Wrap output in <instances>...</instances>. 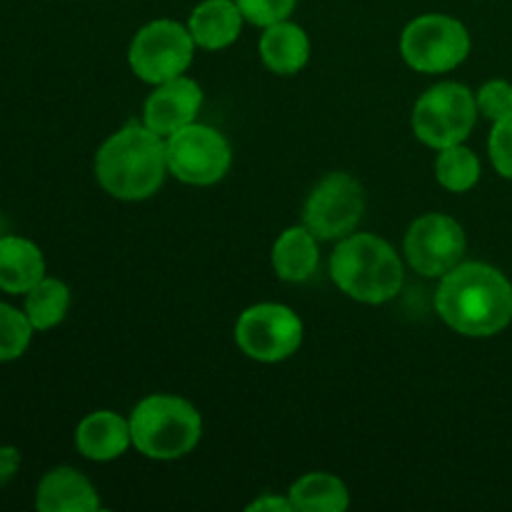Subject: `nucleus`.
Returning <instances> with one entry per match:
<instances>
[{"label":"nucleus","mask_w":512,"mask_h":512,"mask_svg":"<svg viewBox=\"0 0 512 512\" xmlns=\"http://www.w3.org/2000/svg\"><path fill=\"white\" fill-rule=\"evenodd\" d=\"M478 120V100L465 85L438 83L420 95L413 110V130L435 150L458 145L473 133Z\"/></svg>","instance_id":"nucleus-5"},{"label":"nucleus","mask_w":512,"mask_h":512,"mask_svg":"<svg viewBox=\"0 0 512 512\" xmlns=\"http://www.w3.org/2000/svg\"><path fill=\"white\" fill-rule=\"evenodd\" d=\"M35 328L30 325L25 310L13 308L8 303H0V363H13L23 358L30 348Z\"/></svg>","instance_id":"nucleus-22"},{"label":"nucleus","mask_w":512,"mask_h":512,"mask_svg":"<svg viewBox=\"0 0 512 512\" xmlns=\"http://www.w3.org/2000/svg\"><path fill=\"white\" fill-rule=\"evenodd\" d=\"M195 40L188 28L175 20H153L135 33L128 50L133 73L145 83H168L180 78L193 63Z\"/></svg>","instance_id":"nucleus-7"},{"label":"nucleus","mask_w":512,"mask_h":512,"mask_svg":"<svg viewBox=\"0 0 512 512\" xmlns=\"http://www.w3.org/2000/svg\"><path fill=\"white\" fill-rule=\"evenodd\" d=\"M70 308V290L63 280L48 278L45 275L38 285L25 293L23 310L28 315L30 325H33L38 333L55 328L58 323H63V318L68 315Z\"/></svg>","instance_id":"nucleus-20"},{"label":"nucleus","mask_w":512,"mask_h":512,"mask_svg":"<svg viewBox=\"0 0 512 512\" xmlns=\"http://www.w3.org/2000/svg\"><path fill=\"white\" fill-rule=\"evenodd\" d=\"M463 225L443 213H428L410 225L405 235V255L413 270L425 278H443L460 265L465 255Z\"/></svg>","instance_id":"nucleus-11"},{"label":"nucleus","mask_w":512,"mask_h":512,"mask_svg":"<svg viewBox=\"0 0 512 512\" xmlns=\"http://www.w3.org/2000/svg\"><path fill=\"white\" fill-rule=\"evenodd\" d=\"M318 238L305 225L288 228L273 245V270L280 280L303 283L318 268Z\"/></svg>","instance_id":"nucleus-18"},{"label":"nucleus","mask_w":512,"mask_h":512,"mask_svg":"<svg viewBox=\"0 0 512 512\" xmlns=\"http://www.w3.org/2000/svg\"><path fill=\"white\" fill-rule=\"evenodd\" d=\"M248 23L268 28V25L288 20L298 0H235Z\"/></svg>","instance_id":"nucleus-23"},{"label":"nucleus","mask_w":512,"mask_h":512,"mask_svg":"<svg viewBox=\"0 0 512 512\" xmlns=\"http://www.w3.org/2000/svg\"><path fill=\"white\" fill-rule=\"evenodd\" d=\"M200 105H203L200 85L180 75V78L168 80V83H160L150 93V98L145 100L143 120L153 133L168 138V135L178 133L185 125L195 123Z\"/></svg>","instance_id":"nucleus-12"},{"label":"nucleus","mask_w":512,"mask_h":512,"mask_svg":"<svg viewBox=\"0 0 512 512\" xmlns=\"http://www.w3.org/2000/svg\"><path fill=\"white\" fill-rule=\"evenodd\" d=\"M130 435L145 458L178 460L198 445L203 418L178 395H148L130 415Z\"/></svg>","instance_id":"nucleus-4"},{"label":"nucleus","mask_w":512,"mask_h":512,"mask_svg":"<svg viewBox=\"0 0 512 512\" xmlns=\"http://www.w3.org/2000/svg\"><path fill=\"white\" fill-rule=\"evenodd\" d=\"M20 450L15 445H0V488L8 485L20 470Z\"/></svg>","instance_id":"nucleus-26"},{"label":"nucleus","mask_w":512,"mask_h":512,"mask_svg":"<svg viewBox=\"0 0 512 512\" xmlns=\"http://www.w3.org/2000/svg\"><path fill=\"white\" fill-rule=\"evenodd\" d=\"M435 175L443 188L453 190V193H465L480 180V160L463 143L450 145V148L440 150Z\"/></svg>","instance_id":"nucleus-21"},{"label":"nucleus","mask_w":512,"mask_h":512,"mask_svg":"<svg viewBox=\"0 0 512 512\" xmlns=\"http://www.w3.org/2000/svg\"><path fill=\"white\" fill-rule=\"evenodd\" d=\"M475 100H478L480 113L495 123V120L512 113V83H508V80H490L478 90Z\"/></svg>","instance_id":"nucleus-24"},{"label":"nucleus","mask_w":512,"mask_h":512,"mask_svg":"<svg viewBox=\"0 0 512 512\" xmlns=\"http://www.w3.org/2000/svg\"><path fill=\"white\" fill-rule=\"evenodd\" d=\"M168 148L163 135L148 125H125L100 145L95 155V178L118 200H145L168 175Z\"/></svg>","instance_id":"nucleus-2"},{"label":"nucleus","mask_w":512,"mask_h":512,"mask_svg":"<svg viewBox=\"0 0 512 512\" xmlns=\"http://www.w3.org/2000/svg\"><path fill=\"white\" fill-rule=\"evenodd\" d=\"M490 160L503 178L512 180V113L495 120L493 133L488 140Z\"/></svg>","instance_id":"nucleus-25"},{"label":"nucleus","mask_w":512,"mask_h":512,"mask_svg":"<svg viewBox=\"0 0 512 512\" xmlns=\"http://www.w3.org/2000/svg\"><path fill=\"white\" fill-rule=\"evenodd\" d=\"M45 278L43 250L20 235L0 238V290L10 295H25Z\"/></svg>","instance_id":"nucleus-15"},{"label":"nucleus","mask_w":512,"mask_h":512,"mask_svg":"<svg viewBox=\"0 0 512 512\" xmlns=\"http://www.w3.org/2000/svg\"><path fill=\"white\" fill-rule=\"evenodd\" d=\"M263 510H273V512H290L293 510V503L290 498H278V495H263L255 503L248 505V512H263Z\"/></svg>","instance_id":"nucleus-27"},{"label":"nucleus","mask_w":512,"mask_h":512,"mask_svg":"<svg viewBox=\"0 0 512 512\" xmlns=\"http://www.w3.org/2000/svg\"><path fill=\"white\" fill-rule=\"evenodd\" d=\"M435 305L455 333L490 338L512 323V283L493 265L460 263L443 275Z\"/></svg>","instance_id":"nucleus-1"},{"label":"nucleus","mask_w":512,"mask_h":512,"mask_svg":"<svg viewBox=\"0 0 512 512\" xmlns=\"http://www.w3.org/2000/svg\"><path fill=\"white\" fill-rule=\"evenodd\" d=\"M400 53L418 73H448L468 58L470 33L450 15H420L405 25L400 35Z\"/></svg>","instance_id":"nucleus-6"},{"label":"nucleus","mask_w":512,"mask_h":512,"mask_svg":"<svg viewBox=\"0 0 512 512\" xmlns=\"http://www.w3.org/2000/svg\"><path fill=\"white\" fill-rule=\"evenodd\" d=\"M168 170L188 185H213L225 178L233 163L230 143L210 125L190 123L168 135Z\"/></svg>","instance_id":"nucleus-8"},{"label":"nucleus","mask_w":512,"mask_h":512,"mask_svg":"<svg viewBox=\"0 0 512 512\" xmlns=\"http://www.w3.org/2000/svg\"><path fill=\"white\" fill-rule=\"evenodd\" d=\"M363 210V185L348 173H330L310 193L303 220L318 240H343L360 223Z\"/></svg>","instance_id":"nucleus-10"},{"label":"nucleus","mask_w":512,"mask_h":512,"mask_svg":"<svg viewBox=\"0 0 512 512\" xmlns=\"http://www.w3.org/2000/svg\"><path fill=\"white\" fill-rule=\"evenodd\" d=\"M260 58L265 68L278 75H295L308 65L310 40L300 25L280 20L268 25L260 38Z\"/></svg>","instance_id":"nucleus-17"},{"label":"nucleus","mask_w":512,"mask_h":512,"mask_svg":"<svg viewBox=\"0 0 512 512\" xmlns=\"http://www.w3.org/2000/svg\"><path fill=\"white\" fill-rule=\"evenodd\" d=\"M293 510L300 512H345L350 505L348 488L330 473H308L290 485Z\"/></svg>","instance_id":"nucleus-19"},{"label":"nucleus","mask_w":512,"mask_h":512,"mask_svg":"<svg viewBox=\"0 0 512 512\" xmlns=\"http://www.w3.org/2000/svg\"><path fill=\"white\" fill-rule=\"evenodd\" d=\"M35 508L40 512H93L100 510V498L83 473L60 465L40 478Z\"/></svg>","instance_id":"nucleus-13"},{"label":"nucleus","mask_w":512,"mask_h":512,"mask_svg":"<svg viewBox=\"0 0 512 512\" xmlns=\"http://www.w3.org/2000/svg\"><path fill=\"white\" fill-rule=\"evenodd\" d=\"M330 278L358 303L380 305L403 288V263L393 245L378 235H345L330 258Z\"/></svg>","instance_id":"nucleus-3"},{"label":"nucleus","mask_w":512,"mask_h":512,"mask_svg":"<svg viewBox=\"0 0 512 512\" xmlns=\"http://www.w3.org/2000/svg\"><path fill=\"white\" fill-rule=\"evenodd\" d=\"M243 20L245 18L235 0H203L190 13L188 30L200 48L223 50L238 40Z\"/></svg>","instance_id":"nucleus-16"},{"label":"nucleus","mask_w":512,"mask_h":512,"mask_svg":"<svg viewBox=\"0 0 512 512\" xmlns=\"http://www.w3.org/2000/svg\"><path fill=\"white\" fill-rule=\"evenodd\" d=\"M130 443H133L130 420H123L110 410L85 415L75 430L78 453L83 458L95 460V463H108V460L120 458L130 448Z\"/></svg>","instance_id":"nucleus-14"},{"label":"nucleus","mask_w":512,"mask_h":512,"mask_svg":"<svg viewBox=\"0 0 512 512\" xmlns=\"http://www.w3.org/2000/svg\"><path fill=\"white\" fill-rule=\"evenodd\" d=\"M235 343L248 358L280 363L303 343V323L288 305L258 303L235 323Z\"/></svg>","instance_id":"nucleus-9"}]
</instances>
